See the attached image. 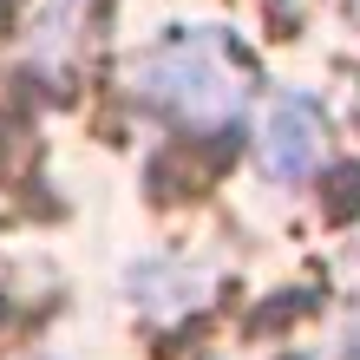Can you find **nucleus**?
<instances>
[{
  "instance_id": "obj_1",
  "label": "nucleus",
  "mask_w": 360,
  "mask_h": 360,
  "mask_svg": "<svg viewBox=\"0 0 360 360\" xmlns=\"http://www.w3.org/2000/svg\"><path fill=\"white\" fill-rule=\"evenodd\" d=\"M243 72L249 66L229 59V46L217 33H190V39L158 46L151 59H144L138 79H144V98L171 105L177 118H190V124H229L243 112V98H249Z\"/></svg>"
},
{
  "instance_id": "obj_2",
  "label": "nucleus",
  "mask_w": 360,
  "mask_h": 360,
  "mask_svg": "<svg viewBox=\"0 0 360 360\" xmlns=\"http://www.w3.org/2000/svg\"><path fill=\"white\" fill-rule=\"evenodd\" d=\"M314 158H321V112H314L308 98H282L269 118V138H262V164L269 177H308Z\"/></svg>"
},
{
  "instance_id": "obj_3",
  "label": "nucleus",
  "mask_w": 360,
  "mask_h": 360,
  "mask_svg": "<svg viewBox=\"0 0 360 360\" xmlns=\"http://www.w3.org/2000/svg\"><path fill=\"white\" fill-rule=\"evenodd\" d=\"M13 13H20V0H0V33L13 27Z\"/></svg>"
}]
</instances>
